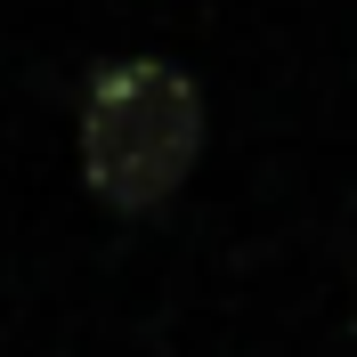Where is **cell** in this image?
I'll return each instance as SVG.
<instances>
[{"label": "cell", "instance_id": "1", "mask_svg": "<svg viewBox=\"0 0 357 357\" xmlns=\"http://www.w3.org/2000/svg\"><path fill=\"white\" fill-rule=\"evenodd\" d=\"M203 155V89L162 57H122L82 98V178L89 195L138 220L187 187Z\"/></svg>", "mask_w": 357, "mask_h": 357}]
</instances>
